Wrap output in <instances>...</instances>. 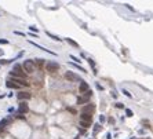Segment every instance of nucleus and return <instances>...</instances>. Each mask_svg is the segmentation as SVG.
<instances>
[{
  "mask_svg": "<svg viewBox=\"0 0 153 139\" xmlns=\"http://www.w3.org/2000/svg\"><path fill=\"white\" fill-rule=\"evenodd\" d=\"M29 29L32 30V32H37V29H36V28H35V26H29Z\"/></svg>",
  "mask_w": 153,
  "mask_h": 139,
  "instance_id": "obj_22",
  "label": "nucleus"
},
{
  "mask_svg": "<svg viewBox=\"0 0 153 139\" xmlns=\"http://www.w3.org/2000/svg\"><path fill=\"white\" fill-rule=\"evenodd\" d=\"M123 92H124V95H127V96H131V94H130L127 90H123Z\"/></svg>",
  "mask_w": 153,
  "mask_h": 139,
  "instance_id": "obj_21",
  "label": "nucleus"
},
{
  "mask_svg": "<svg viewBox=\"0 0 153 139\" xmlns=\"http://www.w3.org/2000/svg\"><path fill=\"white\" fill-rule=\"evenodd\" d=\"M46 69H47L50 73H55L57 70H59V65L57 62H47L46 63Z\"/></svg>",
  "mask_w": 153,
  "mask_h": 139,
  "instance_id": "obj_4",
  "label": "nucleus"
},
{
  "mask_svg": "<svg viewBox=\"0 0 153 139\" xmlns=\"http://www.w3.org/2000/svg\"><path fill=\"white\" fill-rule=\"evenodd\" d=\"M65 79L68 81H79V80H80V77H79L76 73H73V72H66V73H65Z\"/></svg>",
  "mask_w": 153,
  "mask_h": 139,
  "instance_id": "obj_6",
  "label": "nucleus"
},
{
  "mask_svg": "<svg viewBox=\"0 0 153 139\" xmlns=\"http://www.w3.org/2000/svg\"><path fill=\"white\" fill-rule=\"evenodd\" d=\"M101 130H102L101 124H95V127H94V135H95V134H98Z\"/></svg>",
  "mask_w": 153,
  "mask_h": 139,
  "instance_id": "obj_13",
  "label": "nucleus"
},
{
  "mask_svg": "<svg viewBox=\"0 0 153 139\" xmlns=\"http://www.w3.org/2000/svg\"><path fill=\"white\" fill-rule=\"evenodd\" d=\"M70 58H72L73 61H75V62H77V63L80 62V59H79V58H76V56H73V55H70Z\"/></svg>",
  "mask_w": 153,
  "mask_h": 139,
  "instance_id": "obj_20",
  "label": "nucleus"
},
{
  "mask_svg": "<svg viewBox=\"0 0 153 139\" xmlns=\"http://www.w3.org/2000/svg\"><path fill=\"white\" fill-rule=\"evenodd\" d=\"M126 113H127V116H128V117L134 116V114H132V110H130V109H127V110H126Z\"/></svg>",
  "mask_w": 153,
  "mask_h": 139,
  "instance_id": "obj_18",
  "label": "nucleus"
},
{
  "mask_svg": "<svg viewBox=\"0 0 153 139\" xmlns=\"http://www.w3.org/2000/svg\"><path fill=\"white\" fill-rule=\"evenodd\" d=\"M29 112V107H28V105L26 103H19V106H18V113H21V114H25V113H28Z\"/></svg>",
  "mask_w": 153,
  "mask_h": 139,
  "instance_id": "obj_9",
  "label": "nucleus"
},
{
  "mask_svg": "<svg viewBox=\"0 0 153 139\" xmlns=\"http://www.w3.org/2000/svg\"><path fill=\"white\" fill-rule=\"evenodd\" d=\"M22 68H24V70L26 73H33V72L36 70V63H35L33 59H26L24 62V65H22Z\"/></svg>",
  "mask_w": 153,
  "mask_h": 139,
  "instance_id": "obj_2",
  "label": "nucleus"
},
{
  "mask_svg": "<svg viewBox=\"0 0 153 139\" xmlns=\"http://www.w3.org/2000/svg\"><path fill=\"white\" fill-rule=\"evenodd\" d=\"M79 91L84 95V94H87V92L90 91V87H88V84L86 83V81H81L80 86H79Z\"/></svg>",
  "mask_w": 153,
  "mask_h": 139,
  "instance_id": "obj_7",
  "label": "nucleus"
},
{
  "mask_svg": "<svg viewBox=\"0 0 153 139\" xmlns=\"http://www.w3.org/2000/svg\"><path fill=\"white\" fill-rule=\"evenodd\" d=\"M6 87H7V88H14V90H18L21 86H18L17 83H14V81H11V80H7V81H6Z\"/></svg>",
  "mask_w": 153,
  "mask_h": 139,
  "instance_id": "obj_10",
  "label": "nucleus"
},
{
  "mask_svg": "<svg viewBox=\"0 0 153 139\" xmlns=\"http://www.w3.org/2000/svg\"><path fill=\"white\" fill-rule=\"evenodd\" d=\"M94 112H95V105H94V103L84 105V107L81 109V114H90V116H93Z\"/></svg>",
  "mask_w": 153,
  "mask_h": 139,
  "instance_id": "obj_3",
  "label": "nucleus"
},
{
  "mask_svg": "<svg viewBox=\"0 0 153 139\" xmlns=\"http://www.w3.org/2000/svg\"><path fill=\"white\" fill-rule=\"evenodd\" d=\"M10 76H11L12 79H22V80H25L26 74H25V72L22 70V66L19 65V63H15L12 70L10 72Z\"/></svg>",
  "mask_w": 153,
  "mask_h": 139,
  "instance_id": "obj_1",
  "label": "nucleus"
},
{
  "mask_svg": "<svg viewBox=\"0 0 153 139\" xmlns=\"http://www.w3.org/2000/svg\"><path fill=\"white\" fill-rule=\"evenodd\" d=\"M35 63H36V65H39V66H42L43 63H44V61H43V58H36Z\"/></svg>",
  "mask_w": 153,
  "mask_h": 139,
  "instance_id": "obj_15",
  "label": "nucleus"
},
{
  "mask_svg": "<svg viewBox=\"0 0 153 139\" xmlns=\"http://www.w3.org/2000/svg\"><path fill=\"white\" fill-rule=\"evenodd\" d=\"M91 91H88L86 95H81V96L77 98V103L79 105H84V103H88V101H90V98H91Z\"/></svg>",
  "mask_w": 153,
  "mask_h": 139,
  "instance_id": "obj_5",
  "label": "nucleus"
},
{
  "mask_svg": "<svg viewBox=\"0 0 153 139\" xmlns=\"http://www.w3.org/2000/svg\"><path fill=\"white\" fill-rule=\"evenodd\" d=\"M47 35L50 36V37H52V39H54V40H57V42H61V39H59V37H57V36H54V35H51L50 32H47Z\"/></svg>",
  "mask_w": 153,
  "mask_h": 139,
  "instance_id": "obj_16",
  "label": "nucleus"
},
{
  "mask_svg": "<svg viewBox=\"0 0 153 139\" xmlns=\"http://www.w3.org/2000/svg\"><path fill=\"white\" fill-rule=\"evenodd\" d=\"M0 44H8V40H4V39H0Z\"/></svg>",
  "mask_w": 153,
  "mask_h": 139,
  "instance_id": "obj_19",
  "label": "nucleus"
},
{
  "mask_svg": "<svg viewBox=\"0 0 153 139\" xmlns=\"http://www.w3.org/2000/svg\"><path fill=\"white\" fill-rule=\"evenodd\" d=\"M30 92H18L17 94V98H18L19 101H24V99H30Z\"/></svg>",
  "mask_w": 153,
  "mask_h": 139,
  "instance_id": "obj_8",
  "label": "nucleus"
},
{
  "mask_svg": "<svg viewBox=\"0 0 153 139\" xmlns=\"http://www.w3.org/2000/svg\"><path fill=\"white\" fill-rule=\"evenodd\" d=\"M91 118H93V116H90V114H81V120H83V121H90L91 123Z\"/></svg>",
  "mask_w": 153,
  "mask_h": 139,
  "instance_id": "obj_12",
  "label": "nucleus"
},
{
  "mask_svg": "<svg viewBox=\"0 0 153 139\" xmlns=\"http://www.w3.org/2000/svg\"><path fill=\"white\" fill-rule=\"evenodd\" d=\"M80 127L84 128V130H87V128L91 127V123L90 121H83V120H80Z\"/></svg>",
  "mask_w": 153,
  "mask_h": 139,
  "instance_id": "obj_11",
  "label": "nucleus"
},
{
  "mask_svg": "<svg viewBox=\"0 0 153 139\" xmlns=\"http://www.w3.org/2000/svg\"><path fill=\"white\" fill-rule=\"evenodd\" d=\"M68 42H69L72 46H75V47H79V44H77V43H76V42H73V40H70V39H68Z\"/></svg>",
  "mask_w": 153,
  "mask_h": 139,
  "instance_id": "obj_17",
  "label": "nucleus"
},
{
  "mask_svg": "<svg viewBox=\"0 0 153 139\" xmlns=\"http://www.w3.org/2000/svg\"><path fill=\"white\" fill-rule=\"evenodd\" d=\"M6 124H7V118H4V120H1V121H0V131L6 127Z\"/></svg>",
  "mask_w": 153,
  "mask_h": 139,
  "instance_id": "obj_14",
  "label": "nucleus"
}]
</instances>
